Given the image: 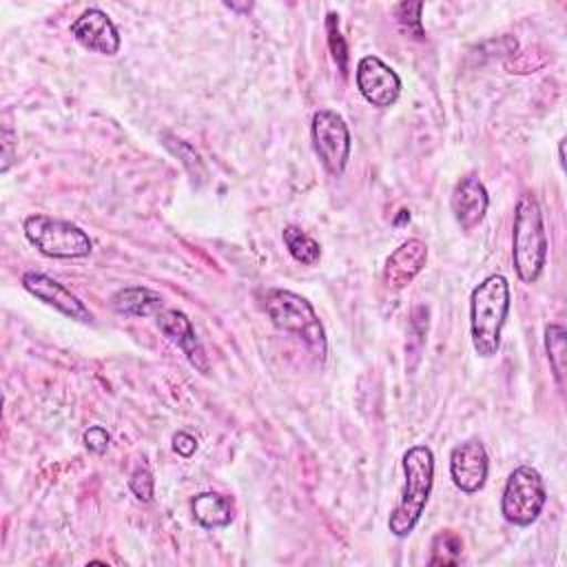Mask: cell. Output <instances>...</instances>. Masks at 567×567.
<instances>
[{"mask_svg":"<svg viewBox=\"0 0 567 567\" xmlns=\"http://www.w3.org/2000/svg\"><path fill=\"white\" fill-rule=\"evenodd\" d=\"M284 244H286L288 252L292 255V259L303 266H315L321 259V246L297 226L284 228Z\"/></svg>","mask_w":567,"mask_h":567,"instance_id":"e0dca14e","label":"cell"},{"mask_svg":"<svg viewBox=\"0 0 567 567\" xmlns=\"http://www.w3.org/2000/svg\"><path fill=\"white\" fill-rule=\"evenodd\" d=\"M487 470V452L478 439L458 443L450 454V476L454 485L465 494H474L485 485Z\"/></svg>","mask_w":567,"mask_h":567,"instance_id":"9c48e42d","label":"cell"},{"mask_svg":"<svg viewBox=\"0 0 567 567\" xmlns=\"http://www.w3.org/2000/svg\"><path fill=\"white\" fill-rule=\"evenodd\" d=\"M128 487H131V492L135 494V498H137V501H142V503H151V501H153V487H155V481H153L151 470H148V467H144V465L135 467V472L131 474Z\"/></svg>","mask_w":567,"mask_h":567,"instance_id":"44dd1931","label":"cell"},{"mask_svg":"<svg viewBox=\"0 0 567 567\" xmlns=\"http://www.w3.org/2000/svg\"><path fill=\"white\" fill-rule=\"evenodd\" d=\"M111 306L120 315L128 317H146L153 315L162 306V297L144 286H131L122 288L111 297Z\"/></svg>","mask_w":567,"mask_h":567,"instance_id":"9a60e30c","label":"cell"},{"mask_svg":"<svg viewBox=\"0 0 567 567\" xmlns=\"http://www.w3.org/2000/svg\"><path fill=\"white\" fill-rule=\"evenodd\" d=\"M509 312V284L503 275H489L470 297L472 343L478 357H494L501 348V332Z\"/></svg>","mask_w":567,"mask_h":567,"instance_id":"6da1fadb","label":"cell"},{"mask_svg":"<svg viewBox=\"0 0 567 567\" xmlns=\"http://www.w3.org/2000/svg\"><path fill=\"white\" fill-rule=\"evenodd\" d=\"M157 328L173 341L177 343V348H182V352L186 354V359L190 361V365H195V370L199 372H208V357L206 350L202 346V341L195 334V328L190 323V319L175 308L162 310L157 312Z\"/></svg>","mask_w":567,"mask_h":567,"instance_id":"7c38bea8","label":"cell"},{"mask_svg":"<svg viewBox=\"0 0 567 567\" xmlns=\"http://www.w3.org/2000/svg\"><path fill=\"white\" fill-rule=\"evenodd\" d=\"M193 518L202 527H226L233 520V505L226 496L215 494V492H202L193 498L190 503Z\"/></svg>","mask_w":567,"mask_h":567,"instance_id":"2e32d148","label":"cell"},{"mask_svg":"<svg viewBox=\"0 0 567 567\" xmlns=\"http://www.w3.org/2000/svg\"><path fill=\"white\" fill-rule=\"evenodd\" d=\"M24 237L42 255L55 257V259L86 257L93 248V241L80 226L58 217L42 215V213L29 215L24 219Z\"/></svg>","mask_w":567,"mask_h":567,"instance_id":"5b68a950","label":"cell"},{"mask_svg":"<svg viewBox=\"0 0 567 567\" xmlns=\"http://www.w3.org/2000/svg\"><path fill=\"white\" fill-rule=\"evenodd\" d=\"M266 312L270 321L286 332L297 334L319 359L326 357V332L308 299L292 290H268Z\"/></svg>","mask_w":567,"mask_h":567,"instance_id":"277c9868","label":"cell"},{"mask_svg":"<svg viewBox=\"0 0 567 567\" xmlns=\"http://www.w3.org/2000/svg\"><path fill=\"white\" fill-rule=\"evenodd\" d=\"M357 86L361 95L379 109H385L396 102L401 93L399 75L377 55H365L357 64Z\"/></svg>","mask_w":567,"mask_h":567,"instance_id":"ba28073f","label":"cell"},{"mask_svg":"<svg viewBox=\"0 0 567 567\" xmlns=\"http://www.w3.org/2000/svg\"><path fill=\"white\" fill-rule=\"evenodd\" d=\"M164 146H166L173 155H177V157L182 159V164H184L186 171L193 175V179H195V177H199V179L206 177L204 162H202L199 153H197L188 142H184V140H179V137H173V135H164Z\"/></svg>","mask_w":567,"mask_h":567,"instance_id":"ffe728a7","label":"cell"},{"mask_svg":"<svg viewBox=\"0 0 567 567\" xmlns=\"http://www.w3.org/2000/svg\"><path fill=\"white\" fill-rule=\"evenodd\" d=\"M109 441H111V434L102 425H93L84 432V445L93 454H104L109 447Z\"/></svg>","mask_w":567,"mask_h":567,"instance_id":"603a6c76","label":"cell"},{"mask_svg":"<svg viewBox=\"0 0 567 567\" xmlns=\"http://www.w3.org/2000/svg\"><path fill=\"white\" fill-rule=\"evenodd\" d=\"M312 146L323 168L339 177L350 159V131L337 111L321 109L312 115Z\"/></svg>","mask_w":567,"mask_h":567,"instance_id":"52a82bcc","label":"cell"},{"mask_svg":"<svg viewBox=\"0 0 567 567\" xmlns=\"http://www.w3.org/2000/svg\"><path fill=\"white\" fill-rule=\"evenodd\" d=\"M22 286L38 297L40 301H44L47 306H53L58 312L66 315L69 319L75 321H84L89 323L93 319L91 310L80 301V297H75L71 290H66L60 281H55L53 277L44 275V272H35L29 270L22 275Z\"/></svg>","mask_w":567,"mask_h":567,"instance_id":"30bf717a","label":"cell"},{"mask_svg":"<svg viewBox=\"0 0 567 567\" xmlns=\"http://www.w3.org/2000/svg\"><path fill=\"white\" fill-rule=\"evenodd\" d=\"M463 554V540L456 532L443 529L432 538L430 565H458Z\"/></svg>","mask_w":567,"mask_h":567,"instance_id":"ac0fdd59","label":"cell"},{"mask_svg":"<svg viewBox=\"0 0 567 567\" xmlns=\"http://www.w3.org/2000/svg\"><path fill=\"white\" fill-rule=\"evenodd\" d=\"M173 447H175V452L177 454H182V456H193L195 454V450H197V439L193 436V434H188V432H177L175 436H173Z\"/></svg>","mask_w":567,"mask_h":567,"instance_id":"cb8c5ba5","label":"cell"},{"mask_svg":"<svg viewBox=\"0 0 567 567\" xmlns=\"http://www.w3.org/2000/svg\"><path fill=\"white\" fill-rule=\"evenodd\" d=\"M450 204H452V213H454L456 224L463 230H472L474 226H478L483 221V217L487 213L489 197H487V190H485V186L478 177L465 175L454 186Z\"/></svg>","mask_w":567,"mask_h":567,"instance_id":"4fadbf2b","label":"cell"},{"mask_svg":"<svg viewBox=\"0 0 567 567\" xmlns=\"http://www.w3.org/2000/svg\"><path fill=\"white\" fill-rule=\"evenodd\" d=\"M73 38L89 51L113 55L120 49V33L102 9H86L73 24Z\"/></svg>","mask_w":567,"mask_h":567,"instance_id":"8fae6325","label":"cell"},{"mask_svg":"<svg viewBox=\"0 0 567 567\" xmlns=\"http://www.w3.org/2000/svg\"><path fill=\"white\" fill-rule=\"evenodd\" d=\"M11 146H13V131L9 126H4L2 128V173H7L11 162H13Z\"/></svg>","mask_w":567,"mask_h":567,"instance_id":"d4e9b609","label":"cell"},{"mask_svg":"<svg viewBox=\"0 0 567 567\" xmlns=\"http://www.w3.org/2000/svg\"><path fill=\"white\" fill-rule=\"evenodd\" d=\"M545 501L547 492L540 474L529 465H520L509 474L505 483L501 512L505 520L525 527L538 518V514L545 507Z\"/></svg>","mask_w":567,"mask_h":567,"instance_id":"8992f818","label":"cell"},{"mask_svg":"<svg viewBox=\"0 0 567 567\" xmlns=\"http://www.w3.org/2000/svg\"><path fill=\"white\" fill-rule=\"evenodd\" d=\"M427 261V246L421 239L403 241L385 261L383 281L392 290H401L423 270Z\"/></svg>","mask_w":567,"mask_h":567,"instance_id":"5bb4252c","label":"cell"},{"mask_svg":"<svg viewBox=\"0 0 567 567\" xmlns=\"http://www.w3.org/2000/svg\"><path fill=\"white\" fill-rule=\"evenodd\" d=\"M328 42H330V49H332V55L339 64V71L346 75V60H348V49H346V42L339 33V22H337V16L334 13H328Z\"/></svg>","mask_w":567,"mask_h":567,"instance_id":"7402d4cb","label":"cell"},{"mask_svg":"<svg viewBox=\"0 0 567 567\" xmlns=\"http://www.w3.org/2000/svg\"><path fill=\"white\" fill-rule=\"evenodd\" d=\"M565 328L560 323H549L545 328V348H547V357L554 370L556 381L563 385L565 379V359H567V346H565Z\"/></svg>","mask_w":567,"mask_h":567,"instance_id":"d6986e66","label":"cell"},{"mask_svg":"<svg viewBox=\"0 0 567 567\" xmlns=\"http://www.w3.org/2000/svg\"><path fill=\"white\" fill-rule=\"evenodd\" d=\"M405 485L403 494L390 514L388 527L394 536H408L419 523L434 483V454L427 445H414L403 454Z\"/></svg>","mask_w":567,"mask_h":567,"instance_id":"7a4b0ae2","label":"cell"},{"mask_svg":"<svg viewBox=\"0 0 567 567\" xmlns=\"http://www.w3.org/2000/svg\"><path fill=\"white\" fill-rule=\"evenodd\" d=\"M512 259L518 277L525 284H534L540 277L547 259V233L543 224V210L532 193L520 195L516 204Z\"/></svg>","mask_w":567,"mask_h":567,"instance_id":"3957f363","label":"cell"}]
</instances>
